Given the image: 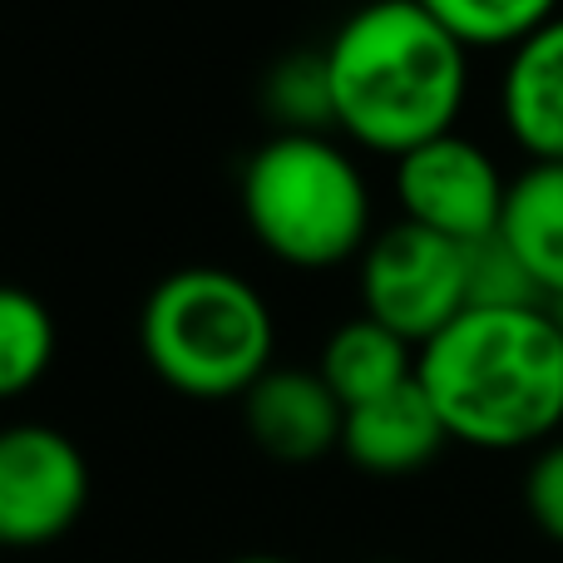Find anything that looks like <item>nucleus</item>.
Wrapping results in <instances>:
<instances>
[{"label":"nucleus","instance_id":"1","mask_svg":"<svg viewBox=\"0 0 563 563\" xmlns=\"http://www.w3.org/2000/svg\"><path fill=\"white\" fill-rule=\"evenodd\" d=\"M331 114L361 148L406 158L455 134L470 49L416 0H371L331 35Z\"/></svg>","mask_w":563,"mask_h":563},{"label":"nucleus","instance_id":"2","mask_svg":"<svg viewBox=\"0 0 563 563\" xmlns=\"http://www.w3.org/2000/svg\"><path fill=\"white\" fill-rule=\"evenodd\" d=\"M426 386L450 440L525 450L563 426V336L544 307L465 311L420 346Z\"/></svg>","mask_w":563,"mask_h":563},{"label":"nucleus","instance_id":"3","mask_svg":"<svg viewBox=\"0 0 563 563\" xmlns=\"http://www.w3.org/2000/svg\"><path fill=\"white\" fill-rule=\"evenodd\" d=\"M139 346L164 386L194 400L247 396L273 371L277 327L267 301L223 267H184L148 291Z\"/></svg>","mask_w":563,"mask_h":563},{"label":"nucleus","instance_id":"4","mask_svg":"<svg viewBox=\"0 0 563 563\" xmlns=\"http://www.w3.org/2000/svg\"><path fill=\"white\" fill-rule=\"evenodd\" d=\"M243 218L291 267H336L366 243L371 198L361 168L321 134H277L247 158Z\"/></svg>","mask_w":563,"mask_h":563},{"label":"nucleus","instance_id":"5","mask_svg":"<svg viewBox=\"0 0 563 563\" xmlns=\"http://www.w3.org/2000/svg\"><path fill=\"white\" fill-rule=\"evenodd\" d=\"M361 307L371 321L426 346L455 317H465V247L400 218L366 247Z\"/></svg>","mask_w":563,"mask_h":563},{"label":"nucleus","instance_id":"6","mask_svg":"<svg viewBox=\"0 0 563 563\" xmlns=\"http://www.w3.org/2000/svg\"><path fill=\"white\" fill-rule=\"evenodd\" d=\"M89 499V465L49 426L0 430V549H40L75 529Z\"/></svg>","mask_w":563,"mask_h":563},{"label":"nucleus","instance_id":"7","mask_svg":"<svg viewBox=\"0 0 563 563\" xmlns=\"http://www.w3.org/2000/svg\"><path fill=\"white\" fill-rule=\"evenodd\" d=\"M396 194L406 208V223H420L450 243L470 247L499 233L509 184L479 144L445 134L430 139L416 154L396 158Z\"/></svg>","mask_w":563,"mask_h":563},{"label":"nucleus","instance_id":"8","mask_svg":"<svg viewBox=\"0 0 563 563\" xmlns=\"http://www.w3.org/2000/svg\"><path fill=\"white\" fill-rule=\"evenodd\" d=\"M247 430L273 460L307 465L341 445L346 406L331 396L321 371H267L243 396Z\"/></svg>","mask_w":563,"mask_h":563},{"label":"nucleus","instance_id":"9","mask_svg":"<svg viewBox=\"0 0 563 563\" xmlns=\"http://www.w3.org/2000/svg\"><path fill=\"white\" fill-rule=\"evenodd\" d=\"M445 440V426H440L435 406H430L426 386L416 376L390 396L346 410V430H341L346 460L366 475H416L440 455Z\"/></svg>","mask_w":563,"mask_h":563},{"label":"nucleus","instance_id":"10","mask_svg":"<svg viewBox=\"0 0 563 563\" xmlns=\"http://www.w3.org/2000/svg\"><path fill=\"white\" fill-rule=\"evenodd\" d=\"M499 109L515 144L534 164H563V15L509 55Z\"/></svg>","mask_w":563,"mask_h":563},{"label":"nucleus","instance_id":"11","mask_svg":"<svg viewBox=\"0 0 563 563\" xmlns=\"http://www.w3.org/2000/svg\"><path fill=\"white\" fill-rule=\"evenodd\" d=\"M499 233L534 273L544 297H563V164H529L509 184Z\"/></svg>","mask_w":563,"mask_h":563},{"label":"nucleus","instance_id":"12","mask_svg":"<svg viewBox=\"0 0 563 563\" xmlns=\"http://www.w3.org/2000/svg\"><path fill=\"white\" fill-rule=\"evenodd\" d=\"M317 371L331 386V396L346 410H356V406H366V400L390 396L396 386H406V380L416 376V361H410V341H400L396 331H386L380 321L361 317V321H346V327L331 331Z\"/></svg>","mask_w":563,"mask_h":563},{"label":"nucleus","instance_id":"13","mask_svg":"<svg viewBox=\"0 0 563 563\" xmlns=\"http://www.w3.org/2000/svg\"><path fill=\"white\" fill-rule=\"evenodd\" d=\"M465 49H519L534 30L559 20V0H416Z\"/></svg>","mask_w":563,"mask_h":563},{"label":"nucleus","instance_id":"14","mask_svg":"<svg viewBox=\"0 0 563 563\" xmlns=\"http://www.w3.org/2000/svg\"><path fill=\"white\" fill-rule=\"evenodd\" d=\"M55 321L25 287H0V400H15L49 371Z\"/></svg>","mask_w":563,"mask_h":563},{"label":"nucleus","instance_id":"15","mask_svg":"<svg viewBox=\"0 0 563 563\" xmlns=\"http://www.w3.org/2000/svg\"><path fill=\"white\" fill-rule=\"evenodd\" d=\"M549 307L544 287L534 282L505 233H489L465 247V311H534Z\"/></svg>","mask_w":563,"mask_h":563},{"label":"nucleus","instance_id":"16","mask_svg":"<svg viewBox=\"0 0 563 563\" xmlns=\"http://www.w3.org/2000/svg\"><path fill=\"white\" fill-rule=\"evenodd\" d=\"M267 104L287 124V134H317L321 124H336L331 114V79L327 55H291L267 75Z\"/></svg>","mask_w":563,"mask_h":563},{"label":"nucleus","instance_id":"17","mask_svg":"<svg viewBox=\"0 0 563 563\" xmlns=\"http://www.w3.org/2000/svg\"><path fill=\"white\" fill-rule=\"evenodd\" d=\"M525 505H529V519H534L554 544H563V440L559 445H549L544 455L529 465Z\"/></svg>","mask_w":563,"mask_h":563},{"label":"nucleus","instance_id":"18","mask_svg":"<svg viewBox=\"0 0 563 563\" xmlns=\"http://www.w3.org/2000/svg\"><path fill=\"white\" fill-rule=\"evenodd\" d=\"M544 311H549V321H554V327H559V336H563V297H554Z\"/></svg>","mask_w":563,"mask_h":563},{"label":"nucleus","instance_id":"19","mask_svg":"<svg viewBox=\"0 0 563 563\" xmlns=\"http://www.w3.org/2000/svg\"><path fill=\"white\" fill-rule=\"evenodd\" d=\"M228 563H291V559H277V554H243V559H228Z\"/></svg>","mask_w":563,"mask_h":563}]
</instances>
